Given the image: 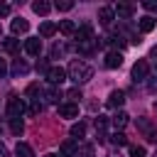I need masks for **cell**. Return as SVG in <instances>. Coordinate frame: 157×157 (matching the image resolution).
Masks as SVG:
<instances>
[{"instance_id":"obj_1","label":"cell","mask_w":157,"mask_h":157,"mask_svg":"<svg viewBox=\"0 0 157 157\" xmlns=\"http://www.w3.org/2000/svg\"><path fill=\"white\" fill-rule=\"evenodd\" d=\"M66 74H69V78H71V81L83 83V81H88V78L93 76V69H91L88 64H83V61H71Z\"/></svg>"},{"instance_id":"obj_2","label":"cell","mask_w":157,"mask_h":157,"mask_svg":"<svg viewBox=\"0 0 157 157\" xmlns=\"http://www.w3.org/2000/svg\"><path fill=\"white\" fill-rule=\"evenodd\" d=\"M22 113H25V103H22V98L15 96V93H10V96H7V115H10V120L20 118Z\"/></svg>"},{"instance_id":"obj_3","label":"cell","mask_w":157,"mask_h":157,"mask_svg":"<svg viewBox=\"0 0 157 157\" xmlns=\"http://www.w3.org/2000/svg\"><path fill=\"white\" fill-rule=\"evenodd\" d=\"M150 74V61L147 59H137L132 64V81H145Z\"/></svg>"},{"instance_id":"obj_4","label":"cell","mask_w":157,"mask_h":157,"mask_svg":"<svg viewBox=\"0 0 157 157\" xmlns=\"http://www.w3.org/2000/svg\"><path fill=\"white\" fill-rule=\"evenodd\" d=\"M44 76H47V81H49L52 86H59V83L66 81V69H61V66H49V71H47Z\"/></svg>"},{"instance_id":"obj_5","label":"cell","mask_w":157,"mask_h":157,"mask_svg":"<svg viewBox=\"0 0 157 157\" xmlns=\"http://www.w3.org/2000/svg\"><path fill=\"white\" fill-rule=\"evenodd\" d=\"M25 52H27L29 56H37V54L42 52V39H39V37H29V39L25 42Z\"/></svg>"},{"instance_id":"obj_6","label":"cell","mask_w":157,"mask_h":157,"mask_svg":"<svg viewBox=\"0 0 157 157\" xmlns=\"http://www.w3.org/2000/svg\"><path fill=\"white\" fill-rule=\"evenodd\" d=\"M59 115L61 118H78V105L76 103H61L59 105Z\"/></svg>"},{"instance_id":"obj_7","label":"cell","mask_w":157,"mask_h":157,"mask_svg":"<svg viewBox=\"0 0 157 157\" xmlns=\"http://www.w3.org/2000/svg\"><path fill=\"white\" fill-rule=\"evenodd\" d=\"M91 39H93V29H91L88 25H83L81 29H76V42H78V44H88Z\"/></svg>"},{"instance_id":"obj_8","label":"cell","mask_w":157,"mask_h":157,"mask_svg":"<svg viewBox=\"0 0 157 157\" xmlns=\"http://www.w3.org/2000/svg\"><path fill=\"white\" fill-rule=\"evenodd\" d=\"M120 64H123V54L120 52H108L105 54V66L108 69H118Z\"/></svg>"},{"instance_id":"obj_9","label":"cell","mask_w":157,"mask_h":157,"mask_svg":"<svg viewBox=\"0 0 157 157\" xmlns=\"http://www.w3.org/2000/svg\"><path fill=\"white\" fill-rule=\"evenodd\" d=\"M123 103H125V93H123V91H113V93L108 96V101H105L108 108H118V105H123Z\"/></svg>"},{"instance_id":"obj_10","label":"cell","mask_w":157,"mask_h":157,"mask_svg":"<svg viewBox=\"0 0 157 157\" xmlns=\"http://www.w3.org/2000/svg\"><path fill=\"white\" fill-rule=\"evenodd\" d=\"M113 17H115V10H110V7H101L98 10V22L101 25H110Z\"/></svg>"},{"instance_id":"obj_11","label":"cell","mask_w":157,"mask_h":157,"mask_svg":"<svg viewBox=\"0 0 157 157\" xmlns=\"http://www.w3.org/2000/svg\"><path fill=\"white\" fill-rule=\"evenodd\" d=\"M10 27H12V32H15V34H22V32H27V29H29V22H27L25 17H15Z\"/></svg>"},{"instance_id":"obj_12","label":"cell","mask_w":157,"mask_h":157,"mask_svg":"<svg viewBox=\"0 0 157 157\" xmlns=\"http://www.w3.org/2000/svg\"><path fill=\"white\" fill-rule=\"evenodd\" d=\"M155 27H157V20L155 17H150V15L140 17V32H152Z\"/></svg>"},{"instance_id":"obj_13","label":"cell","mask_w":157,"mask_h":157,"mask_svg":"<svg viewBox=\"0 0 157 157\" xmlns=\"http://www.w3.org/2000/svg\"><path fill=\"white\" fill-rule=\"evenodd\" d=\"M32 10H34L37 15H49V10H52V5H49L47 0H37V2H32Z\"/></svg>"},{"instance_id":"obj_14","label":"cell","mask_w":157,"mask_h":157,"mask_svg":"<svg viewBox=\"0 0 157 157\" xmlns=\"http://www.w3.org/2000/svg\"><path fill=\"white\" fill-rule=\"evenodd\" d=\"M56 29H59V27H56L54 22H42V25H39V37H52Z\"/></svg>"},{"instance_id":"obj_15","label":"cell","mask_w":157,"mask_h":157,"mask_svg":"<svg viewBox=\"0 0 157 157\" xmlns=\"http://www.w3.org/2000/svg\"><path fill=\"white\" fill-rule=\"evenodd\" d=\"M128 118H130L128 113H123V110H118V113L113 115V125H115V130H120V128H125V125H128Z\"/></svg>"},{"instance_id":"obj_16","label":"cell","mask_w":157,"mask_h":157,"mask_svg":"<svg viewBox=\"0 0 157 157\" xmlns=\"http://www.w3.org/2000/svg\"><path fill=\"white\" fill-rule=\"evenodd\" d=\"M15 155H17V157H34V152H32V147H29L27 142H17Z\"/></svg>"},{"instance_id":"obj_17","label":"cell","mask_w":157,"mask_h":157,"mask_svg":"<svg viewBox=\"0 0 157 157\" xmlns=\"http://www.w3.org/2000/svg\"><path fill=\"white\" fill-rule=\"evenodd\" d=\"M2 49L10 52V54H15V52L20 49V42H17L15 37H7V39H2Z\"/></svg>"},{"instance_id":"obj_18","label":"cell","mask_w":157,"mask_h":157,"mask_svg":"<svg viewBox=\"0 0 157 157\" xmlns=\"http://www.w3.org/2000/svg\"><path fill=\"white\" fill-rule=\"evenodd\" d=\"M56 27H59V32H61V34H74V32H76V27H74V22H71V20H61Z\"/></svg>"},{"instance_id":"obj_19","label":"cell","mask_w":157,"mask_h":157,"mask_svg":"<svg viewBox=\"0 0 157 157\" xmlns=\"http://www.w3.org/2000/svg\"><path fill=\"white\" fill-rule=\"evenodd\" d=\"M27 71H29V66H27L22 59H17V61L12 64V74H15V76H25Z\"/></svg>"},{"instance_id":"obj_20","label":"cell","mask_w":157,"mask_h":157,"mask_svg":"<svg viewBox=\"0 0 157 157\" xmlns=\"http://www.w3.org/2000/svg\"><path fill=\"white\" fill-rule=\"evenodd\" d=\"M44 96H47V101H49V103H59V98H61V91H59L56 86H52V88H47V93H44Z\"/></svg>"},{"instance_id":"obj_21","label":"cell","mask_w":157,"mask_h":157,"mask_svg":"<svg viewBox=\"0 0 157 157\" xmlns=\"http://www.w3.org/2000/svg\"><path fill=\"white\" fill-rule=\"evenodd\" d=\"M83 135H86V123H74V125H71V137L78 140V137H83Z\"/></svg>"},{"instance_id":"obj_22","label":"cell","mask_w":157,"mask_h":157,"mask_svg":"<svg viewBox=\"0 0 157 157\" xmlns=\"http://www.w3.org/2000/svg\"><path fill=\"white\" fill-rule=\"evenodd\" d=\"M115 15H118V17H125V20H128V17L132 15V7H130V5H125V2H120V5L115 7Z\"/></svg>"},{"instance_id":"obj_23","label":"cell","mask_w":157,"mask_h":157,"mask_svg":"<svg viewBox=\"0 0 157 157\" xmlns=\"http://www.w3.org/2000/svg\"><path fill=\"white\" fill-rule=\"evenodd\" d=\"M10 130H12V135H22V132H25V125H22V120H20V118L10 120Z\"/></svg>"},{"instance_id":"obj_24","label":"cell","mask_w":157,"mask_h":157,"mask_svg":"<svg viewBox=\"0 0 157 157\" xmlns=\"http://www.w3.org/2000/svg\"><path fill=\"white\" fill-rule=\"evenodd\" d=\"M76 152V145L71 142V140H66V142H61V155H66V157H71Z\"/></svg>"},{"instance_id":"obj_25","label":"cell","mask_w":157,"mask_h":157,"mask_svg":"<svg viewBox=\"0 0 157 157\" xmlns=\"http://www.w3.org/2000/svg\"><path fill=\"white\" fill-rule=\"evenodd\" d=\"M113 142H115V145H128V137H125V132L115 130V132H113Z\"/></svg>"},{"instance_id":"obj_26","label":"cell","mask_w":157,"mask_h":157,"mask_svg":"<svg viewBox=\"0 0 157 157\" xmlns=\"http://www.w3.org/2000/svg\"><path fill=\"white\" fill-rule=\"evenodd\" d=\"M130 157H145V147L132 145V147H130Z\"/></svg>"},{"instance_id":"obj_27","label":"cell","mask_w":157,"mask_h":157,"mask_svg":"<svg viewBox=\"0 0 157 157\" xmlns=\"http://www.w3.org/2000/svg\"><path fill=\"white\" fill-rule=\"evenodd\" d=\"M54 7H56V10H61V12H69V10L74 7V2H69V0H64V2H56Z\"/></svg>"},{"instance_id":"obj_28","label":"cell","mask_w":157,"mask_h":157,"mask_svg":"<svg viewBox=\"0 0 157 157\" xmlns=\"http://www.w3.org/2000/svg\"><path fill=\"white\" fill-rule=\"evenodd\" d=\"M37 91H39V83H29V86H27V91H25V96H27V98H32V96H37Z\"/></svg>"},{"instance_id":"obj_29","label":"cell","mask_w":157,"mask_h":157,"mask_svg":"<svg viewBox=\"0 0 157 157\" xmlns=\"http://www.w3.org/2000/svg\"><path fill=\"white\" fill-rule=\"evenodd\" d=\"M142 7H145V10H150V12H157V0H145V2H142Z\"/></svg>"},{"instance_id":"obj_30","label":"cell","mask_w":157,"mask_h":157,"mask_svg":"<svg viewBox=\"0 0 157 157\" xmlns=\"http://www.w3.org/2000/svg\"><path fill=\"white\" fill-rule=\"evenodd\" d=\"M66 98H69V101H78V98H81V91H78V88H71V91L66 93Z\"/></svg>"},{"instance_id":"obj_31","label":"cell","mask_w":157,"mask_h":157,"mask_svg":"<svg viewBox=\"0 0 157 157\" xmlns=\"http://www.w3.org/2000/svg\"><path fill=\"white\" fill-rule=\"evenodd\" d=\"M105 125H108V120H105V115H98V118H96V130H103Z\"/></svg>"},{"instance_id":"obj_32","label":"cell","mask_w":157,"mask_h":157,"mask_svg":"<svg viewBox=\"0 0 157 157\" xmlns=\"http://www.w3.org/2000/svg\"><path fill=\"white\" fill-rule=\"evenodd\" d=\"M37 71H44V74L49 71V66H47V61H44V59H42V61H37Z\"/></svg>"},{"instance_id":"obj_33","label":"cell","mask_w":157,"mask_h":157,"mask_svg":"<svg viewBox=\"0 0 157 157\" xmlns=\"http://www.w3.org/2000/svg\"><path fill=\"white\" fill-rule=\"evenodd\" d=\"M39 110H42V105H39V103H32V105H29V115H37Z\"/></svg>"},{"instance_id":"obj_34","label":"cell","mask_w":157,"mask_h":157,"mask_svg":"<svg viewBox=\"0 0 157 157\" xmlns=\"http://www.w3.org/2000/svg\"><path fill=\"white\" fill-rule=\"evenodd\" d=\"M81 155H83V157H93V150H91L88 145H83V147H81Z\"/></svg>"},{"instance_id":"obj_35","label":"cell","mask_w":157,"mask_h":157,"mask_svg":"<svg viewBox=\"0 0 157 157\" xmlns=\"http://www.w3.org/2000/svg\"><path fill=\"white\" fill-rule=\"evenodd\" d=\"M5 15H10V5L0 2V17H5Z\"/></svg>"},{"instance_id":"obj_36","label":"cell","mask_w":157,"mask_h":157,"mask_svg":"<svg viewBox=\"0 0 157 157\" xmlns=\"http://www.w3.org/2000/svg\"><path fill=\"white\" fill-rule=\"evenodd\" d=\"M61 54H64V47H54V49H52V56H54V59L61 56Z\"/></svg>"},{"instance_id":"obj_37","label":"cell","mask_w":157,"mask_h":157,"mask_svg":"<svg viewBox=\"0 0 157 157\" xmlns=\"http://www.w3.org/2000/svg\"><path fill=\"white\" fill-rule=\"evenodd\" d=\"M5 74H7V64H5V61H2V59H0V78H2V76H5Z\"/></svg>"},{"instance_id":"obj_38","label":"cell","mask_w":157,"mask_h":157,"mask_svg":"<svg viewBox=\"0 0 157 157\" xmlns=\"http://www.w3.org/2000/svg\"><path fill=\"white\" fill-rule=\"evenodd\" d=\"M130 44H142V37H140V34H132V39H130Z\"/></svg>"},{"instance_id":"obj_39","label":"cell","mask_w":157,"mask_h":157,"mask_svg":"<svg viewBox=\"0 0 157 157\" xmlns=\"http://www.w3.org/2000/svg\"><path fill=\"white\" fill-rule=\"evenodd\" d=\"M150 93H157V81H150Z\"/></svg>"},{"instance_id":"obj_40","label":"cell","mask_w":157,"mask_h":157,"mask_svg":"<svg viewBox=\"0 0 157 157\" xmlns=\"http://www.w3.org/2000/svg\"><path fill=\"white\" fill-rule=\"evenodd\" d=\"M150 56H157V47H152V52H150Z\"/></svg>"},{"instance_id":"obj_41","label":"cell","mask_w":157,"mask_h":157,"mask_svg":"<svg viewBox=\"0 0 157 157\" xmlns=\"http://www.w3.org/2000/svg\"><path fill=\"white\" fill-rule=\"evenodd\" d=\"M44 157H59V155H44Z\"/></svg>"},{"instance_id":"obj_42","label":"cell","mask_w":157,"mask_h":157,"mask_svg":"<svg viewBox=\"0 0 157 157\" xmlns=\"http://www.w3.org/2000/svg\"><path fill=\"white\" fill-rule=\"evenodd\" d=\"M2 152H5V150H2V145H0V155H2Z\"/></svg>"},{"instance_id":"obj_43","label":"cell","mask_w":157,"mask_h":157,"mask_svg":"<svg viewBox=\"0 0 157 157\" xmlns=\"http://www.w3.org/2000/svg\"><path fill=\"white\" fill-rule=\"evenodd\" d=\"M155 108H157V103H155Z\"/></svg>"},{"instance_id":"obj_44","label":"cell","mask_w":157,"mask_h":157,"mask_svg":"<svg viewBox=\"0 0 157 157\" xmlns=\"http://www.w3.org/2000/svg\"><path fill=\"white\" fill-rule=\"evenodd\" d=\"M0 32H2V29H0Z\"/></svg>"}]
</instances>
